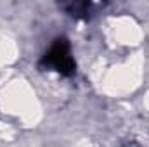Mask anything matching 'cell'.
Returning <instances> with one entry per match:
<instances>
[{
	"instance_id": "6da1fadb",
	"label": "cell",
	"mask_w": 149,
	"mask_h": 147,
	"mask_svg": "<svg viewBox=\"0 0 149 147\" xmlns=\"http://www.w3.org/2000/svg\"><path fill=\"white\" fill-rule=\"evenodd\" d=\"M42 64L56 69L57 73L64 74V76H70L74 73V61L71 57V52H70V43L66 38H57L52 47L49 49V52L45 54Z\"/></svg>"
}]
</instances>
